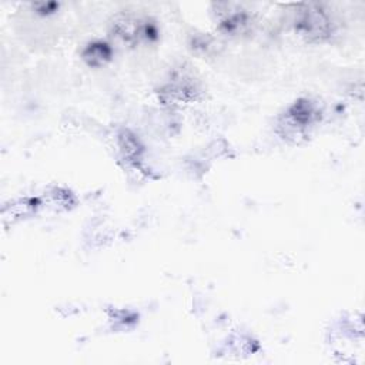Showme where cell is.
Masks as SVG:
<instances>
[{
	"label": "cell",
	"instance_id": "obj_1",
	"mask_svg": "<svg viewBox=\"0 0 365 365\" xmlns=\"http://www.w3.org/2000/svg\"><path fill=\"white\" fill-rule=\"evenodd\" d=\"M295 27L307 37L314 40L325 38L331 31V23L325 11L315 4H305L298 10Z\"/></svg>",
	"mask_w": 365,
	"mask_h": 365
}]
</instances>
